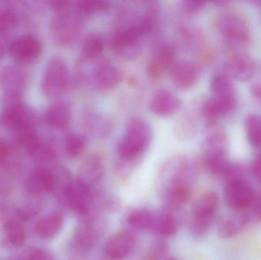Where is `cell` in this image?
Here are the masks:
<instances>
[{
  "label": "cell",
  "instance_id": "6da1fadb",
  "mask_svg": "<svg viewBox=\"0 0 261 260\" xmlns=\"http://www.w3.org/2000/svg\"><path fill=\"white\" fill-rule=\"evenodd\" d=\"M153 131L150 124L133 118L126 125L125 134L118 145V154L122 160H140L152 140Z\"/></svg>",
  "mask_w": 261,
  "mask_h": 260
},
{
  "label": "cell",
  "instance_id": "7a4b0ae2",
  "mask_svg": "<svg viewBox=\"0 0 261 260\" xmlns=\"http://www.w3.org/2000/svg\"><path fill=\"white\" fill-rule=\"evenodd\" d=\"M196 163L182 156H177L166 162L158 177L159 192L165 196L170 190L181 184L190 185L196 174Z\"/></svg>",
  "mask_w": 261,
  "mask_h": 260
},
{
  "label": "cell",
  "instance_id": "3957f363",
  "mask_svg": "<svg viewBox=\"0 0 261 260\" xmlns=\"http://www.w3.org/2000/svg\"><path fill=\"white\" fill-rule=\"evenodd\" d=\"M82 17L73 6L55 12L52 18L50 31L58 45L69 47L74 44L81 33Z\"/></svg>",
  "mask_w": 261,
  "mask_h": 260
},
{
  "label": "cell",
  "instance_id": "277c9868",
  "mask_svg": "<svg viewBox=\"0 0 261 260\" xmlns=\"http://www.w3.org/2000/svg\"><path fill=\"white\" fill-rule=\"evenodd\" d=\"M91 60H85L79 69L83 80L90 81L99 91H110L122 79V73L117 67L107 60L98 61L92 65Z\"/></svg>",
  "mask_w": 261,
  "mask_h": 260
},
{
  "label": "cell",
  "instance_id": "5b68a950",
  "mask_svg": "<svg viewBox=\"0 0 261 260\" xmlns=\"http://www.w3.org/2000/svg\"><path fill=\"white\" fill-rule=\"evenodd\" d=\"M219 206V196L214 191H208L196 200L190 222V232L193 237L202 238L207 233L217 213Z\"/></svg>",
  "mask_w": 261,
  "mask_h": 260
},
{
  "label": "cell",
  "instance_id": "8992f818",
  "mask_svg": "<svg viewBox=\"0 0 261 260\" xmlns=\"http://www.w3.org/2000/svg\"><path fill=\"white\" fill-rule=\"evenodd\" d=\"M70 85L68 66L64 58L54 56L46 64L41 87L44 94L48 98L62 96Z\"/></svg>",
  "mask_w": 261,
  "mask_h": 260
},
{
  "label": "cell",
  "instance_id": "52a82bcc",
  "mask_svg": "<svg viewBox=\"0 0 261 260\" xmlns=\"http://www.w3.org/2000/svg\"><path fill=\"white\" fill-rule=\"evenodd\" d=\"M216 25L224 38L234 45L246 44L250 38L248 23L241 14L234 11H225L219 14Z\"/></svg>",
  "mask_w": 261,
  "mask_h": 260
},
{
  "label": "cell",
  "instance_id": "ba28073f",
  "mask_svg": "<svg viewBox=\"0 0 261 260\" xmlns=\"http://www.w3.org/2000/svg\"><path fill=\"white\" fill-rule=\"evenodd\" d=\"M144 32L136 24L119 31L111 41L112 49L124 59L132 60L141 51Z\"/></svg>",
  "mask_w": 261,
  "mask_h": 260
},
{
  "label": "cell",
  "instance_id": "9c48e42d",
  "mask_svg": "<svg viewBox=\"0 0 261 260\" xmlns=\"http://www.w3.org/2000/svg\"><path fill=\"white\" fill-rule=\"evenodd\" d=\"M255 196L254 189L245 179L225 183L224 198L233 212H246L251 208Z\"/></svg>",
  "mask_w": 261,
  "mask_h": 260
},
{
  "label": "cell",
  "instance_id": "30bf717a",
  "mask_svg": "<svg viewBox=\"0 0 261 260\" xmlns=\"http://www.w3.org/2000/svg\"><path fill=\"white\" fill-rule=\"evenodd\" d=\"M1 121L6 128L15 134L35 130V119L29 107L21 102L6 104L1 114Z\"/></svg>",
  "mask_w": 261,
  "mask_h": 260
},
{
  "label": "cell",
  "instance_id": "8fae6325",
  "mask_svg": "<svg viewBox=\"0 0 261 260\" xmlns=\"http://www.w3.org/2000/svg\"><path fill=\"white\" fill-rule=\"evenodd\" d=\"M8 51L18 64H29L39 57L42 46L41 41L33 35H22L11 41Z\"/></svg>",
  "mask_w": 261,
  "mask_h": 260
},
{
  "label": "cell",
  "instance_id": "7c38bea8",
  "mask_svg": "<svg viewBox=\"0 0 261 260\" xmlns=\"http://www.w3.org/2000/svg\"><path fill=\"white\" fill-rule=\"evenodd\" d=\"M27 75L16 66H7L0 73V85L5 93V104L19 102L27 83Z\"/></svg>",
  "mask_w": 261,
  "mask_h": 260
},
{
  "label": "cell",
  "instance_id": "4fadbf2b",
  "mask_svg": "<svg viewBox=\"0 0 261 260\" xmlns=\"http://www.w3.org/2000/svg\"><path fill=\"white\" fill-rule=\"evenodd\" d=\"M176 60L174 49L170 44H163L155 50L147 63V73L152 79L162 77L165 72L173 70Z\"/></svg>",
  "mask_w": 261,
  "mask_h": 260
},
{
  "label": "cell",
  "instance_id": "5bb4252c",
  "mask_svg": "<svg viewBox=\"0 0 261 260\" xmlns=\"http://www.w3.org/2000/svg\"><path fill=\"white\" fill-rule=\"evenodd\" d=\"M182 107L179 98L170 90L161 89L152 96L149 103L150 111L154 115L167 118L176 114Z\"/></svg>",
  "mask_w": 261,
  "mask_h": 260
},
{
  "label": "cell",
  "instance_id": "9a60e30c",
  "mask_svg": "<svg viewBox=\"0 0 261 260\" xmlns=\"http://www.w3.org/2000/svg\"><path fill=\"white\" fill-rule=\"evenodd\" d=\"M62 196L67 207L75 213L81 215L88 213L91 201L90 188L76 180L70 183L62 194Z\"/></svg>",
  "mask_w": 261,
  "mask_h": 260
},
{
  "label": "cell",
  "instance_id": "2e32d148",
  "mask_svg": "<svg viewBox=\"0 0 261 260\" xmlns=\"http://www.w3.org/2000/svg\"><path fill=\"white\" fill-rule=\"evenodd\" d=\"M210 89L213 98L217 99L228 111L236 109L237 96L234 84L227 73H217L212 79Z\"/></svg>",
  "mask_w": 261,
  "mask_h": 260
},
{
  "label": "cell",
  "instance_id": "e0dca14e",
  "mask_svg": "<svg viewBox=\"0 0 261 260\" xmlns=\"http://www.w3.org/2000/svg\"><path fill=\"white\" fill-rule=\"evenodd\" d=\"M135 234L130 230H121L112 235L106 244V253L113 260L125 259L136 245Z\"/></svg>",
  "mask_w": 261,
  "mask_h": 260
},
{
  "label": "cell",
  "instance_id": "ac0fdd59",
  "mask_svg": "<svg viewBox=\"0 0 261 260\" xmlns=\"http://www.w3.org/2000/svg\"><path fill=\"white\" fill-rule=\"evenodd\" d=\"M226 71L230 77L241 82H248L255 75V63L249 55L236 52L227 61Z\"/></svg>",
  "mask_w": 261,
  "mask_h": 260
},
{
  "label": "cell",
  "instance_id": "d6986e66",
  "mask_svg": "<svg viewBox=\"0 0 261 260\" xmlns=\"http://www.w3.org/2000/svg\"><path fill=\"white\" fill-rule=\"evenodd\" d=\"M105 170L103 157L97 153L87 156L80 166L77 181L90 188L100 180Z\"/></svg>",
  "mask_w": 261,
  "mask_h": 260
},
{
  "label": "cell",
  "instance_id": "ffe728a7",
  "mask_svg": "<svg viewBox=\"0 0 261 260\" xmlns=\"http://www.w3.org/2000/svg\"><path fill=\"white\" fill-rule=\"evenodd\" d=\"M55 181L53 171L40 167L32 171L26 180L28 192L35 197H39L55 191Z\"/></svg>",
  "mask_w": 261,
  "mask_h": 260
},
{
  "label": "cell",
  "instance_id": "44dd1931",
  "mask_svg": "<svg viewBox=\"0 0 261 260\" xmlns=\"http://www.w3.org/2000/svg\"><path fill=\"white\" fill-rule=\"evenodd\" d=\"M171 75L173 85L176 89L188 90L199 80L200 70L194 63L184 61L174 66Z\"/></svg>",
  "mask_w": 261,
  "mask_h": 260
},
{
  "label": "cell",
  "instance_id": "7402d4cb",
  "mask_svg": "<svg viewBox=\"0 0 261 260\" xmlns=\"http://www.w3.org/2000/svg\"><path fill=\"white\" fill-rule=\"evenodd\" d=\"M249 215L246 212H233L219 223L218 235L222 239H230L239 235L248 224Z\"/></svg>",
  "mask_w": 261,
  "mask_h": 260
},
{
  "label": "cell",
  "instance_id": "603a6c76",
  "mask_svg": "<svg viewBox=\"0 0 261 260\" xmlns=\"http://www.w3.org/2000/svg\"><path fill=\"white\" fill-rule=\"evenodd\" d=\"M44 119L50 128L61 131L67 129L71 119L70 106L66 102H55L47 108Z\"/></svg>",
  "mask_w": 261,
  "mask_h": 260
},
{
  "label": "cell",
  "instance_id": "cb8c5ba5",
  "mask_svg": "<svg viewBox=\"0 0 261 260\" xmlns=\"http://www.w3.org/2000/svg\"><path fill=\"white\" fill-rule=\"evenodd\" d=\"M64 225V216L59 212H52L37 223L35 230L40 238L50 240L61 232Z\"/></svg>",
  "mask_w": 261,
  "mask_h": 260
},
{
  "label": "cell",
  "instance_id": "d4e9b609",
  "mask_svg": "<svg viewBox=\"0 0 261 260\" xmlns=\"http://www.w3.org/2000/svg\"><path fill=\"white\" fill-rule=\"evenodd\" d=\"M99 239L97 230L88 223H84L76 228L74 244L80 251H87L93 248Z\"/></svg>",
  "mask_w": 261,
  "mask_h": 260
},
{
  "label": "cell",
  "instance_id": "484cf974",
  "mask_svg": "<svg viewBox=\"0 0 261 260\" xmlns=\"http://www.w3.org/2000/svg\"><path fill=\"white\" fill-rule=\"evenodd\" d=\"M85 124L89 132L96 137H107L111 132L112 125L110 120L98 113H88L86 115Z\"/></svg>",
  "mask_w": 261,
  "mask_h": 260
},
{
  "label": "cell",
  "instance_id": "4316f807",
  "mask_svg": "<svg viewBox=\"0 0 261 260\" xmlns=\"http://www.w3.org/2000/svg\"><path fill=\"white\" fill-rule=\"evenodd\" d=\"M163 237H172L177 233L179 229L176 217L170 212H164L154 218L153 228Z\"/></svg>",
  "mask_w": 261,
  "mask_h": 260
},
{
  "label": "cell",
  "instance_id": "83f0119b",
  "mask_svg": "<svg viewBox=\"0 0 261 260\" xmlns=\"http://www.w3.org/2000/svg\"><path fill=\"white\" fill-rule=\"evenodd\" d=\"M248 141L254 148H261V115L251 114L245 122Z\"/></svg>",
  "mask_w": 261,
  "mask_h": 260
},
{
  "label": "cell",
  "instance_id": "f1b7e54d",
  "mask_svg": "<svg viewBox=\"0 0 261 260\" xmlns=\"http://www.w3.org/2000/svg\"><path fill=\"white\" fill-rule=\"evenodd\" d=\"M6 235L9 242L15 247H21L27 241V232L24 226L13 220L6 224Z\"/></svg>",
  "mask_w": 261,
  "mask_h": 260
},
{
  "label": "cell",
  "instance_id": "f546056e",
  "mask_svg": "<svg viewBox=\"0 0 261 260\" xmlns=\"http://www.w3.org/2000/svg\"><path fill=\"white\" fill-rule=\"evenodd\" d=\"M128 224L138 230H147L153 228L154 216L148 211L137 209L130 212L128 217Z\"/></svg>",
  "mask_w": 261,
  "mask_h": 260
},
{
  "label": "cell",
  "instance_id": "4dcf8cb0",
  "mask_svg": "<svg viewBox=\"0 0 261 260\" xmlns=\"http://www.w3.org/2000/svg\"><path fill=\"white\" fill-rule=\"evenodd\" d=\"M202 113L203 117L212 125L218 119L228 114L225 107L213 97L204 103L202 108Z\"/></svg>",
  "mask_w": 261,
  "mask_h": 260
},
{
  "label": "cell",
  "instance_id": "1f68e13d",
  "mask_svg": "<svg viewBox=\"0 0 261 260\" xmlns=\"http://www.w3.org/2000/svg\"><path fill=\"white\" fill-rule=\"evenodd\" d=\"M86 148V140L80 134H69L64 141V149L69 157L76 158L84 152Z\"/></svg>",
  "mask_w": 261,
  "mask_h": 260
},
{
  "label": "cell",
  "instance_id": "d6a6232c",
  "mask_svg": "<svg viewBox=\"0 0 261 260\" xmlns=\"http://www.w3.org/2000/svg\"><path fill=\"white\" fill-rule=\"evenodd\" d=\"M103 50V40L100 37H90L84 41L83 45V57L95 61L100 56Z\"/></svg>",
  "mask_w": 261,
  "mask_h": 260
},
{
  "label": "cell",
  "instance_id": "836d02e7",
  "mask_svg": "<svg viewBox=\"0 0 261 260\" xmlns=\"http://www.w3.org/2000/svg\"><path fill=\"white\" fill-rule=\"evenodd\" d=\"M110 7L109 2L102 0H84L78 2L75 6L76 12L82 18L93 15L96 12L107 10Z\"/></svg>",
  "mask_w": 261,
  "mask_h": 260
},
{
  "label": "cell",
  "instance_id": "e575fe53",
  "mask_svg": "<svg viewBox=\"0 0 261 260\" xmlns=\"http://www.w3.org/2000/svg\"><path fill=\"white\" fill-rule=\"evenodd\" d=\"M18 14L9 6L0 7V35H6L17 25Z\"/></svg>",
  "mask_w": 261,
  "mask_h": 260
},
{
  "label": "cell",
  "instance_id": "d590c367",
  "mask_svg": "<svg viewBox=\"0 0 261 260\" xmlns=\"http://www.w3.org/2000/svg\"><path fill=\"white\" fill-rule=\"evenodd\" d=\"M168 250L167 244L161 240L155 241L146 254L145 260H160L164 257Z\"/></svg>",
  "mask_w": 261,
  "mask_h": 260
},
{
  "label": "cell",
  "instance_id": "8d00e7d4",
  "mask_svg": "<svg viewBox=\"0 0 261 260\" xmlns=\"http://www.w3.org/2000/svg\"><path fill=\"white\" fill-rule=\"evenodd\" d=\"M27 260H55L53 255L41 249L34 250L28 256Z\"/></svg>",
  "mask_w": 261,
  "mask_h": 260
},
{
  "label": "cell",
  "instance_id": "74e56055",
  "mask_svg": "<svg viewBox=\"0 0 261 260\" xmlns=\"http://www.w3.org/2000/svg\"><path fill=\"white\" fill-rule=\"evenodd\" d=\"M205 2L198 0H189L182 2V7L189 12H196L201 10L205 6Z\"/></svg>",
  "mask_w": 261,
  "mask_h": 260
},
{
  "label": "cell",
  "instance_id": "f35d334b",
  "mask_svg": "<svg viewBox=\"0 0 261 260\" xmlns=\"http://www.w3.org/2000/svg\"><path fill=\"white\" fill-rule=\"evenodd\" d=\"M11 154V146L9 142L0 137V163H4Z\"/></svg>",
  "mask_w": 261,
  "mask_h": 260
},
{
  "label": "cell",
  "instance_id": "ab89813d",
  "mask_svg": "<svg viewBox=\"0 0 261 260\" xmlns=\"http://www.w3.org/2000/svg\"><path fill=\"white\" fill-rule=\"evenodd\" d=\"M253 177L261 184V152L254 159L251 166Z\"/></svg>",
  "mask_w": 261,
  "mask_h": 260
},
{
  "label": "cell",
  "instance_id": "60d3db41",
  "mask_svg": "<svg viewBox=\"0 0 261 260\" xmlns=\"http://www.w3.org/2000/svg\"><path fill=\"white\" fill-rule=\"evenodd\" d=\"M250 209L252 212V215L257 220L261 221V195L255 196Z\"/></svg>",
  "mask_w": 261,
  "mask_h": 260
},
{
  "label": "cell",
  "instance_id": "b9f144b4",
  "mask_svg": "<svg viewBox=\"0 0 261 260\" xmlns=\"http://www.w3.org/2000/svg\"><path fill=\"white\" fill-rule=\"evenodd\" d=\"M5 35H0V60L3 57L6 50H9V44H8L7 40L5 38Z\"/></svg>",
  "mask_w": 261,
  "mask_h": 260
},
{
  "label": "cell",
  "instance_id": "7bdbcfd3",
  "mask_svg": "<svg viewBox=\"0 0 261 260\" xmlns=\"http://www.w3.org/2000/svg\"><path fill=\"white\" fill-rule=\"evenodd\" d=\"M251 93L256 100L261 105V84H254L251 89Z\"/></svg>",
  "mask_w": 261,
  "mask_h": 260
},
{
  "label": "cell",
  "instance_id": "ee69618b",
  "mask_svg": "<svg viewBox=\"0 0 261 260\" xmlns=\"http://www.w3.org/2000/svg\"><path fill=\"white\" fill-rule=\"evenodd\" d=\"M168 260H179V259H175V258H171V259H169Z\"/></svg>",
  "mask_w": 261,
  "mask_h": 260
}]
</instances>
